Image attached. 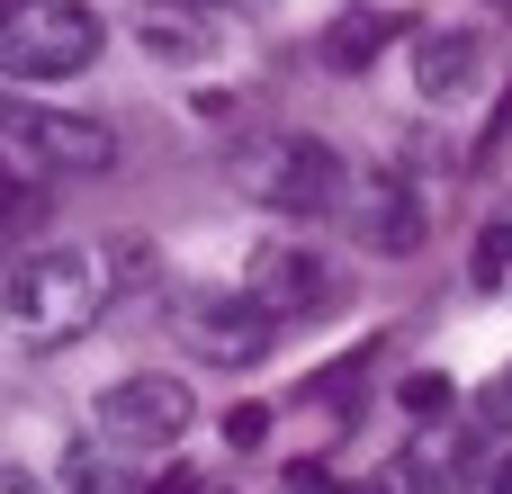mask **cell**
Here are the masks:
<instances>
[{
    "mask_svg": "<svg viewBox=\"0 0 512 494\" xmlns=\"http://www.w3.org/2000/svg\"><path fill=\"white\" fill-rule=\"evenodd\" d=\"M108 288H117L108 252H90V243H36V252H18L0 270V333L27 342V351H54V342H72V333L99 324Z\"/></svg>",
    "mask_w": 512,
    "mask_h": 494,
    "instance_id": "obj_1",
    "label": "cell"
},
{
    "mask_svg": "<svg viewBox=\"0 0 512 494\" xmlns=\"http://www.w3.org/2000/svg\"><path fill=\"white\" fill-rule=\"evenodd\" d=\"M234 189H243L252 207H270V216H297V225L351 207L342 153H333L324 135H306V126H261V135H243V144H234Z\"/></svg>",
    "mask_w": 512,
    "mask_h": 494,
    "instance_id": "obj_2",
    "label": "cell"
},
{
    "mask_svg": "<svg viewBox=\"0 0 512 494\" xmlns=\"http://www.w3.org/2000/svg\"><path fill=\"white\" fill-rule=\"evenodd\" d=\"M108 45L90 0H0V81H72Z\"/></svg>",
    "mask_w": 512,
    "mask_h": 494,
    "instance_id": "obj_3",
    "label": "cell"
},
{
    "mask_svg": "<svg viewBox=\"0 0 512 494\" xmlns=\"http://www.w3.org/2000/svg\"><path fill=\"white\" fill-rule=\"evenodd\" d=\"M171 333H180V351L207 360V369H252V360H270L279 315H270L252 288H180V297H171Z\"/></svg>",
    "mask_w": 512,
    "mask_h": 494,
    "instance_id": "obj_4",
    "label": "cell"
},
{
    "mask_svg": "<svg viewBox=\"0 0 512 494\" xmlns=\"http://www.w3.org/2000/svg\"><path fill=\"white\" fill-rule=\"evenodd\" d=\"M90 423H99V441H117V450H171V441L198 423V396H189L180 378H162V369H135V378L99 387Z\"/></svg>",
    "mask_w": 512,
    "mask_h": 494,
    "instance_id": "obj_5",
    "label": "cell"
},
{
    "mask_svg": "<svg viewBox=\"0 0 512 494\" xmlns=\"http://www.w3.org/2000/svg\"><path fill=\"white\" fill-rule=\"evenodd\" d=\"M243 288H252L279 324H297V315H315V306L333 297V270H324L315 243H261L252 270H243Z\"/></svg>",
    "mask_w": 512,
    "mask_h": 494,
    "instance_id": "obj_6",
    "label": "cell"
},
{
    "mask_svg": "<svg viewBox=\"0 0 512 494\" xmlns=\"http://www.w3.org/2000/svg\"><path fill=\"white\" fill-rule=\"evenodd\" d=\"M423 234H432L423 189H414L405 171H369V180H360V243L387 252V261H405V252H423Z\"/></svg>",
    "mask_w": 512,
    "mask_h": 494,
    "instance_id": "obj_7",
    "label": "cell"
},
{
    "mask_svg": "<svg viewBox=\"0 0 512 494\" xmlns=\"http://www.w3.org/2000/svg\"><path fill=\"white\" fill-rule=\"evenodd\" d=\"M477 72H486L477 27H423V36H414V90H423L432 108L468 99V90H477Z\"/></svg>",
    "mask_w": 512,
    "mask_h": 494,
    "instance_id": "obj_8",
    "label": "cell"
},
{
    "mask_svg": "<svg viewBox=\"0 0 512 494\" xmlns=\"http://www.w3.org/2000/svg\"><path fill=\"white\" fill-rule=\"evenodd\" d=\"M135 36H144V54H162V63H198V54H216L225 27H216L207 9H144Z\"/></svg>",
    "mask_w": 512,
    "mask_h": 494,
    "instance_id": "obj_9",
    "label": "cell"
},
{
    "mask_svg": "<svg viewBox=\"0 0 512 494\" xmlns=\"http://www.w3.org/2000/svg\"><path fill=\"white\" fill-rule=\"evenodd\" d=\"M387 27H396V18H378V9L342 18V27L324 36V63H333V72H369V63H378V45H387Z\"/></svg>",
    "mask_w": 512,
    "mask_h": 494,
    "instance_id": "obj_10",
    "label": "cell"
},
{
    "mask_svg": "<svg viewBox=\"0 0 512 494\" xmlns=\"http://www.w3.org/2000/svg\"><path fill=\"white\" fill-rule=\"evenodd\" d=\"M468 279H477V288H504V279H512V207H495V216L477 225V252H468Z\"/></svg>",
    "mask_w": 512,
    "mask_h": 494,
    "instance_id": "obj_11",
    "label": "cell"
},
{
    "mask_svg": "<svg viewBox=\"0 0 512 494\" xmlns=\"http://www.w3.org/2000/svg\"><path fill=\"white\" fill-rule=\"evenodd\" d=\"M450 405H459V396H450V378H441V369H414V378H405V414H432V423H441Z\"/></svg>",
    "mask_w": 512,
    "mask_h": 494,
    "instance_id": "obj_12",
    "label": "cell"
},
{
    "mask_svg": "<svg viewBox=\"0 0 512 494\" xmlns=\"http://www.w3.org/2000/svg\"><path fill=\"white\" fill-rule=\"evenodd\" d=\"M270 441V405H234L225 414V450H261Z\"/></svg>",
    "mask_w": 512,
    "mask_h": 494,
    "instance_id": "obj_13",
    "label": "cell"
},
{
    "mask_svg": "<svg viewBox=\"0 0 512 494\" xmlns=\"http://www.w3.org/2000/svg\"><path fill=\"white\" fill-rule=\"evenodd\" d=\"M486 432H495V423H486ZM468 494H512V441H504V432L486 441V468H477V486H468Z\"/></svg>",
    "mask_w": 512,
    "mask_h": 494,
    "instance_id": "obj_14",
    "label": "cell"
},
{
    "mask_svg": "<svg viewBox=\"0 0 512 494\" xmlns=\"http://www.w3.org/2000/svg\"><path fill=\"white\" fill-rule=\"evenodd\" d=\"M477 414H486V423H495V432L512 441V360L495 369V378H486V405H477Z\"/></svg>",
    "mask_w": 512,
    "mask_h": 494,
    "instance_id": "obj_15",
    "label": "cell"
},
{
    "mask_svg": "<svg viewBox=\"0 0 512 494\" xmlns=\"http://www.w3.org/2000/svg\"><path fill=\"white\" fill-rule=\"evenodd\" d=\"M144 494H198V468H162V477H153Z\"/></svg>",
    "mask_w": 512,
    "mask_h": 494,
    "instance_id": "obj_16",
    "label": "cell"
},
{
    "mask_svg": "<svg viewBox=\"0 0 512 494\" xmlns=\"http://www.w3.org/2000/svg\"><path fill=\"white\" fill-rule=\"evenodd\" d=\"M0 494H45V477H27V468H0Z\"/></svg>",
    "mask_w": 512,
    "mask_h": 494,
    "instance_id": "obj_17",
    "label": "cell"
},
{
    "mask_svg": "<svg viewBox=\"0 0 512 494\" xmlns=\"http://www.w3.org/2000/svg\"><path fill=\"white\" fill-rule=\"evenodd\" d=\"M144 9H216V0H144Z\"/></svg>",
    "mask_w": 512,
    "mask_h": 494,
    "instance_id": "obj_18",
    "label": "cell"
},
{
    "mask_svg": "<svg viewBox=\"0 0 512 494\" xmlns=\"http://www.w3.org/2000/svg\"><path fill=\"white\" fill-rule=\"evenodd\" d=\"M504 126H512V81H504Z\"/></svg>",
    "mask_w": 512,
    "mask_h": 494,
    "instance_id": "obj_19",
    "label": "cell"
},
{
    "mask_svg": "<svg viewBox=\"0 0 512 494\" xmlns=\"http://www.w3.org/2000/svg\"><path fill=\"white\" fill-rule=\"evenodd\" d=\"M504 9H512V0H504Z\"/></svg>",
    "mask_w": 512,
    "mask_h": 494,
    "instance_id": "obj_20",
    "label": "cell"
}]
</instances>
